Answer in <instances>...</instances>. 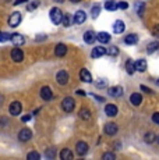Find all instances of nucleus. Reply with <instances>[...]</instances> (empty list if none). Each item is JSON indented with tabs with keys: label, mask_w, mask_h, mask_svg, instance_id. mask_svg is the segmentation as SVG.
Returning <instances> with one entry per match:
<instances>
[{
	"label": "nucleus",
	"mask_w": 159,
	"mask_h": 160,
	"mask_svg": "<svg viewBox=\"0 0 159 160\" xmlns=\"http://www.w3.org/2000/svg\"><path fill=\"white\" fill-rule=\"evenodd\" d=\"M32 138V131L29 130V128H23L20 132H18V139L21 141V142H27V141H29Z\"/></svg>",
	"instance_id": "4"
},
{
	"label": "nucleus",
	"mask_w": 159,
	"mask_h": 160,
	"mask_svg": "<svg viewBox=\"0 0 159 160\" xmlns=\"http://www.w3.org/2000/svg\"><path fill=\"white\" fill-rule=\"evenodd\" d=\"M108 93L110 95L112 98H120L121 95H123V88L121 87H112V88H109Z\"/></svg>",
	"instance_id": "14"
},
{
	"label": "nucleus",
	"mask_w": 159,
	"mask_h": 160,
	"mask_svg": "<svg viewBox=\"0 0 159 160\" xmlns=\"http://www.w3.org/2000/svg\"><path fill=\"white\" fill-rule=\"evenodd\" d=\"M144 138H145L144 141H145L146 143H152L154 141H156V138H155V134H154V132H146Z\"/></svg>",
	"instance_id": "28"
},
{
	"label": "nucleus",
	"mask_w": 159,
	"mask_h": 160,
	"mask_svg": "<svg viewBox=\"0 0 159 160\" xmlns=\"http://www.w3.org/2000/svg\"><path fill=\"white\" fill-rule=\"evenodd\" d=\"M56 81L59 82L60 85H66L67 82H69V74H67V71L62 70V71L57 72V75H56Z\"/></svg>",
	"instance_id": "8"
},
{
	"label": "nucleus",
	"mask_w": 159,
	"mask_h": 160,
	"mask_svg": "<svg viewBox=\"0 0 159 160\" xmlns=\"http://www.w3.org/2000/svg\"><path fill=\"white\" fill-rule=\"evenodd\" d=\"M106 53H108L109 56H117V54H119V49L116 48V46H110L109 49H106Z\"/></svg>",
	"instance_id": "30"
},
{
	"label": "nucleus",
	"mask_w": 159,
	"mask_h": 160,
	"mask_svg": "<svg viewBox=\"0 0 159 160\" xmlns=\"http://www.w3.org/2000/svg\"><path fill=\"white\" fill-rule=\"evenodd\" d=\"M117 125L115 124V122H108V124L105 125V128H103V131H105V134L108 135H115L116 132H117Z\"/></svg>",
	"instance_id": "12"
},
{
	"label": "nucleus",
	"mask_w": 159,
	"mask_h": 160,
	"mask_svg": "<svg viewBox=\"0 0 159 160\" xmlns=\"http://www.w3.org/2000/svg\"><path fill=\"white\" fill-rule=\"evenodd\" d=\"M80 78H81L82 82H87V84L92 82V75H91V72L88 71L87 68H82L81 71H80Z\"/></svg>",
	"instance_id": "9"
},
{
	"label": "nucleus",
	"mask_w": 159,
	"mask_h": 160,
	"mask_svg": "<svg viewBox=\"0 0 159 160\" xmlns=\"http://www.w3.org/2000/svg\"><path fill=\"white\" fill-rule=\"evenodd\" d=\"M141 91L144 92H146V93H152V91L149 88H146V87H144V85H141Z\"/></svg>",
	"instance_id": "43"
},
{
	"label": "nucleus",
	"mask_w": 159,
	"mask_h": 160,
	"mask_svg": "<svg viewBox=\"0 0 159 160\" xmlns=\"http://www.w3.org/2000/svg\"><path fill=\"white\" fill-rule=\"evenodd\" d=\"M31 118H32V116H31V114H27V116H24V117H23V118H21V120H23L24 122H28V121H29V120H31Z\"/></svg>",
	"instance_id": "42"
},
{
	"label": "nucleus",
	"mask_w": 159,
	"mask_h": 160,
	"mask_svg": "<svg viewBox=\"0 0 159 160\" xmlns=\"http://www.w3.org/2000/svg\"><path fill=\"white\" fill-rule=\"evenodd\" d=\"M77 93H78V95H81V96H84V95H85V92H84V91H81V89H78V91H77Z\"/></svg>",
	"instance_id": "45"
},
{
	"label": "nucleus",
	"mask_w": 159,
	"mask_h": 160,
	"mask_svg": "<svg viewBox=\"0 0 159 160\" xmlns=\"http://www.w3.org/2000/svg\"><path fill=\"white\" fill-rule=\"evenodd\" d=\"M117 107H116V104H112V103H109V104H106L105 106V113H106V116H109V117H116L117 116Z\"/></svg>",
	"instance_id": "10"
},
{
	"label": "nucleus",
	"mask_w": 159,
	"mask_h": 160,
	"mask_svg": "<svg viewBox=\"0 0 159 160\" xmlns=\"http://www.w3.org/2000/svg\"><path fill=\"white\" fill-rule=\"evenodd\" d=\"M159 49V42L155 41V42H151V43H148V46H146V52H148L149 54L154 53V52H156Z\"/></svg>",
	"instance_id": "26"
},
{
	"label": "nucleus",
	"mask_w": 159,
	"mask_h": 160,
	"mask_svg": "<svg viewBox=\"0 0 159 160\" xmlns=\"http://www.w3.org/2000/svg\"><path fill=\"white\" fill-rule=\"evenodd\" d=\"M66 53H67V46L64 43L56 45V48H54V54H56L57 57H63Z\"/></svg>",
	"instance_id": "13"
},
{
	"label": "nucleus",
	"mask_w": 159,
	"mask_h": 160,
	"mask_svg": "<svg viewBox=\"0 0 159 160\" xmlns=\"http://www.w3.org/2000/svg\"><path fill=\"white\" fill-rule=\"evenodd\" d=\"M85 20H87V14H85L82 10H78L74 15V22L75 24H84Z\"/></svg>",
	"instance_id": "17"
},
{
	"label": "nucleus",
	"mask_w": 159,
	"mask_h": 160,
	"mask_svg": "<svg viewBox=\"0 0 159 160\" xmlns=\"http://www.w3.org/2000/svg\"><path fill=\"white\" fill-rule=\"evenodd\" d=\"M105 53H106V49H105V48H102V46H96V48H94V50H92V53H91V56H92L94 58H98V57L103 56Z\"/></svg>",
	"instance_id": "19"
},
{
	"label": "nucleus",
	"mask_w": 159,
	"mask_h": 160,
	"mask_svg": "<svg viewBox=\"0 0 159 160\" xmlns=\"http://www.w3.org/2000/svg\"><path fill=\"white\" fill-rule=\"evenodd\" d=\"M130 102H131V104H134V106H138V104L142 102L141 93H133L130 96Z\"/></svg>",
	"instance_id": "22"
},
{
	"label": "nucleus",
	"mask_w": 159,
	"mask_h": 160,
	"mask_svg": "<svg viewBox=\"0 0 159 160\" xmlns=\"http://www.w3.org/2000/svg\"><path fill=\"white\" fill-rule=\"evenodd\" d=\"M21 20H23V17H21V13L16 11V13H13V14L10 15V18H8V24H10V27L16 28V27L20 25Z\"/></svg>",
	"instance_id": "3"
},
{
	"label": "nucleus",
	"mask_w": 159,
	"mask_h": 160,
	"mask_svg": "<svg viewBox=\"0 0 159 160\" xmlns=\"http://www.w3.org/2000/svg\"><path fill=\"white\" fill-rule=\"evenodd\" d=\"M156 142L159 143V135H158V137H156Z\"/></svg>",
	"instance_id": "49"
},
{
	"label": "nucleus",
	"mask_w": 159,
	"mask_h": 160,
	"mask_svg": "<svg viewBox=\"0 0 159 160\" xmlns=\"http://www.w3.org/2000/svg\"><path fill=\"white\" fill-rule=\"evenodd\" d=\"M49 15H50V20H52V22H53L54 25H59V24L62 22L63 13H62V10H60V8L53 7L50 10V13H49Z\"/></svg>",
	"instance_id": "1"
},
{
	"label": "nucleus",
	"mask_w": 159,
	"mask_h": 160,
	"mask_svg": "<svg viewBox=\"0 0 159 160\" xmlns=\"http://www.w3.org/2000/svg\"><path fill=\"white\" fill-rule=\"evenodd\" d=\"M10 39V35L8 33H4V32H0V42H4V41H8Z\"/></svg>",
	"instance_id": "38"
},
{
	"label": "nucleus",
	"mask_w": 159,
	"mask_h": 160,
	"mask_svg": "<svg viewBox=\"0 0 159 160\" xmlns=\"http://www.w3.org/2000/svg\"><path fill=\"white\" fill-rule=\"evenodd\" d=\"M137 42H138V35H136V33H130L124 39V43L126 45H136Z\"/></svg>",
	"instance_id": "21"
},
{
	"label": "nucleus",
	"mask_w": 159,
	"mask_h": 160,
	"mask_svg": "<svg viewBox=\"0 0 159 160\" xmlns=\"http://www.w3.org/2000/svg\"><path fill=\"white\" fill-rule=\"evenodd\" d=\"M60 159L63 160H71L73 159V152L70 149H63L60 152Z\"/></svg>",
	"instance_id": "25"
},
{
	"label": "nucleus",
	"mask_w": 159,
	"mask_h": 160,
	"mask_svg": "<svg viewBox=\"0 0 159 160\" xmlns=\"http://www.w3.org/2000/svg\"><path fill=\"white\" fill-rule=\"evenodd\" d=\"M27 0H16L14 2V6H18V4H21V3H25Z\"/></svg>",
	"instance_id": "44"
},
{
	"label": "nucleus",
	"mask_w": 159,
	"mask_h": 160,
	"mask_svg": "<svg viewBox=\"0 0 159 160\" xmlns=\"http://www.w3.org/2000/svg\"><path fill=\"white\" fill-rule=\"evenodd\" d=\"M62 24H63L64 27H70V15H69V14L63 15V18H62Z\"/></svg>",
	"instance_id": "36"
},
{
	"label": "nucleus",
	"mask_w": 159,
	"mask_h": 160,
	"mask_svg": "<svg viewBox=\"0 0 159 160\" xmlns=\"http://www.w3.org/2000/svg\"><path fill=\"white\" fill-rule=\"evenodd\" d=\"M95 39H96V35H95V32H94V31H87V32L84 33L85 43L91 45V43H94V41H95Z\"/></svg>",
	"instance_id": "18"
},
{
	"label": "nucleus",
	"mask_w": 159,
	"mask_h": 160,
	"mask_svg": "<svg viewBox=\"0 0 159 160\" xmlns=\"http://www.w3.org/2000/svg\"><path fill=\"white\" fill-rule=\"evenodd\" d=\"M10 41L13 42L16 46H21V45H24L25 39H24V36L20 35V33H13V35L10 36Z\"/></svg>",
	"instance_id": "11"
},
{
	"label": "nucleus",
	"mask_w": 159,
	"mask_h": 160,
	"mask_svg": "<svg viewBox=\"0 0 159 160\" xmlns=\"http://www.w3.org/2000/svg\"><path fill=\"white\" fill-rule=\"evenodd\" d=\"M102 159H103V160H115L116 156L113 155V153H103V155H102Z\"/></svg>",
	"instance_id": "37"
},
{
	"label": "nucleus",
	"mask_w": 159,
	"mask_h": 160,
	"mask_svg": "<svg viewBox=\"0 0 159 160\" xmlns=\"http://www.w3.org/2000/svg\"><path fill=\"white\" fill-rule=\"evenodd\" d=\"M41 98L44 100H50L53 98V93H52V89L49 87H44L41 89Z\"/></svg>",
	"instance_id": "16"
},
{
	"label": "nucleus",
	"mask_w": 159,
	"mask_h": 160,
	"mask_svg": "<svg viewBox=\"0 0 159 160\" xmlns=\"http://www.w3.org/2000/svg\"><path fill=\"white\" fill-rule=\"evenodd\" d=\"M152 35H154L155 38H159V24H156V25L152 28Z\"/></svg>",
	"instance_id": "39"
},
{
	"label": "nucleus",
	"mask_w": 159,
	"mask_h": 160,
	"mask_svg": "<svg viewBox=\"0 0 159 160\" xmlns=\"http://www.w3.org/2000/svg\"><path fill=\"white\" fill-rule=\"evenodd\" d=\"M152 121H154L155 124H159V113H154V116H152Z\"/></svg>",
	"instance_id": "41"
},
{
	"label": "nucleus",
	"mask_w": 159,
	"mask_h": 160,
	"mask_svg": "<svg viewBox=\"0 0 159 160\" xmlns=\"http://www.w3.org/2000/svg\"><path fill=\"white\" fill-rule=\"evenodd\" d=\"M156 84H158V85H159V79H158V82H156Z\"/></svg>",
	"instance_id": "50"
},
{
	"label": "nucleus",
	"mask_w": 159,
	"mask_h": 160,
	"mask_svg": "<svg viewBox=\"0 0 159 160\" xmlns=\"http://www.w3.org/2000/svg\"><path fill=\"white\" fill-rule=\"evenodd\" d=\"M38 6H39V2H38V0H33V2H31L28 6H27V10H28V11H32V10H35Z\"/></svg>",
	"instance_id": "34"
},
{
	"label": "nucleus",
	"mask_w": 159,
	"mask_h": 160,
	"mask_svg": "<svg viewBox=\"0 0 159 160\" xmlns=\"http://www.w3.org/2000/svg\"><path fill=\"white\" fill-rule=\"evenodd\" d=\"M99 13H100V7H99V6H94V7H92V10H91V14H92V17L94 18H96L98 17V15H99Z\"/></svg>",
	"instance_id": "35"
},
{
	"label": "nucleus",
	"mask_w": 159,
	"mask_h": 160,
	"mask_svg": "<svg viewBox=\"0 0 159 160\" xmlns=\"http://www.w3.org/2000/svg\"><path fill=\"white\" fill-rule=\"evenodd\" d=\"M117 7H119V8H123V10H126V8L128 7V3H126V2H120V3H117Z\"/></svg>",
	"instance_id": "40"
},
{
	"label": "nucleus",
	"mask_w": 159,
	"mask_h": 160,
	"mask_svg": "<svg viewBox=\"0 0 159 160\" xmlns=\"http://www.w3.org/2000/svg\"><path fill=\"white\" fill-rule=\"evenodd\" d=\"M21 110H23V106H21L20 102H13L8 107V112H10L11 116H18L21 113Z\"/></svg>",
	"instance_id": "6"
},
{
	"label": "nucleus",
	"mask_w": 159,
	"mask_h": 160,
	"mask_svg": "<svg viewBox=\"0 0 159 160\" xmlns=\"http://www.w3.org/2000/svg\"><path fill=\"white\" fill-rule=\"evenodd\" d=\"M134 68H136V71H138V72H144L146 70V61L144 60V58L137 60L136 63H134Z\"/></svg>",
	"instance_id": "15"
},
{
	"label": "nucleus",
	"mask_w": 159,
	"mask_h": 160,
	"mask_svg": "<svg viewBox=\"0 0 159 160\" xmlns=\"http://www.w3.org/2000/svg\"><path fill=\"white\" fill-rule=\"evenodd\" d=\"M126 70H127V72L130 74V75H133V74L136 72V68H134V63H133V61H127V63H126Z\"/></svg>",
	"instance_id": "29"
},
{
	"label": "nucleus",
	"mask_w": 159,
	"mask_h": 160,
	"mask_svg": "<svg viewBox=\"0 0 159 160\" xmlns=\"http://www.w3.org/2000/svg\"><path fill=\"white\" fill-rule=\"evenodd\" d=\"M96 88H99V89H103V88H106V85H108V82H106V79H103V78H99L96 81Z\"/></svg>",
	"instance_id": "33"
},
{
	"label": "nucleus",
	"mask_w": 159,
	"mask_h": 160,
	"mask_svg": "<svg viewBox=\"0 0 159 160\" xmlns=\"http://www.w3.org/2000/svg\"><path fill=\"white\" fill-rule=\"evenodd\" d=\"M27 159L28 160H39L41 159V155H39L38 152H29L28 155H27Z\"/></svg>",
	"instance_id": "31"
},
{
	"label": "nucleus",
	"mask_w": 159,
	"mask_h": 160,
	"mask_svg": "<svg viewBox=\"0 0 159 160\" xmlns=\"http://www.w3.org/2000/svg\"><path fill=\"white\" fill-rule=\"evenodd\" d=\"M75 149H77V153H78L80 156L87 155V152H88V143L84 142V141H80V142H77V145H75Z\"/></svg>",
	"instance_id": "7"
},
{
	"label": "nucleus",
	"mask_w": 159,
	"mask_h": 160,
	"mask_svg": "<svg viewBox=\"0 0 159 160\" xmlns=\"http://www.w3.org/2000/svg\"><path fill=\"white\" fill-rule=\"evenodd\" d=\"M105 8L106 10H109V11H115V10H117V3L116 2H113V0H109V2H106L105 3Z\"/></svg>",
	"instance_id": "27"
},
{
	"label": "nucleus",
	"mask_w": 159,
	"mask_h": 160,
	"mask_svg": "<svg viewBox=\"0 0 159 160\" xmlns=\"http://www.w3.org/2000/svg\"><path fill=\"white\" fill-rule=\"evenodd\" d=\"M11 58H13L16 63H21V61L24 60V53L21 49L18 48H14L13 50H11Z\"/></svg>",
	"instance_id": "5"
},
{
	"label": "nucleus",
	"mask_w": 159,
	"mask_h": 160,
	"mask_svg": "<svg viewBox=\"0 0 159 160\" xmlns=\"http://www.w3.org/2000/svg\"><path fill=\"white\" fill-rule=\"evenodd\" d=\"M56 3H63V0H54Z\"/></svg>",
	"instance_id": "48"
},
{
	"label": "nucleus",
	"mask_w": 159,
	"mask_h": 160,
	"mask_svg": "<svg viewBox=\"0 0 159 160\" xmlns=\"http://www.w3.org/2000/svg\"><path fill=\"white\" fill-rule=\"evenodd\" d=\"M80 118L84 120V121H88V120H91V112L88 109H81L78 113Z\"/></svg>",
	"instance_id": "24"
},
{
	"label": "nucleus",
	"mask_w": 159,
	"mask_h": 160,
	"mask_svg": "<svg viewBox=\"0 0 159 160\" xmlns=\"http://www.w3.org/2000/svg\"><path fill=\"white\" fill-rule=\"evenodd\" d=\"M62 107H63V110L66 113H71L73 110H74V107H75L74 99H73V98H70V96L64 98L63 102H62Z\"/></svg>",
	"instance_id": "2"
},
{
	"label": "nucleus",
	"mask_w": 159,
	"mask_h": 160,
	"mask_svg": "<svg viewBox=\"0 0 159 160\" xmlns=\"http://www.w3.org/2000/svg\"><path fill=\"white\" fill-rule=\"evenodd\" d=\"M70 2H73V3H78V2H81V0H70Z\"/></svg>",
	"instance_id": "47"
},
{
	"label": "nucleus",
	"mask_w": 159,
	"mask_h": 160,
	"mask_svg": "<svg viewBox=\"0 0 159 160\" xmlns=\"http://www.w3.org/2000/svg\"><path fill=\"white\" fill-rule=\"evenodd\" d=\"M45 156H46L48 159H54L56 158V150H54L53 148H49L46 150V153H45Z\"/></svg>",
	"instance_id": "32"
},
{
	"label": "nucleus",
	"mask_w": 159,
	"mask_h": 160,
	"mask_svg": "<svg viewBox=\"0 0 159 160\" xmlns=\"http://www.w3.org/2000/svg\"><path fill=\"white\" fill-rule=\"evenodd\" d=\"M3 100H4V98H3L2 95H0V106H2V104H3Z\"/></svg>",
	"instance_id": "46"
},
{
	"label": "nucleus",
	"mask_w": 159,
	"mask_h": 160,
	"mask_svg": "<svg viewBox=\"0 0 159 160\" xmlns=\"http://www.w3.org/2000/svg\"><path fill=\"white\" fill-rule=\"evenodd\" d=\"M96 39L100 43H109V42H110V35H109L108 32H99L96 35Z\"/></svg>",
	"instance_id": "20"
},
{
	"label": "nucleus",
	"mask_w": 159,
	"mask_h": 160,
	"mask_svg": "<svg viewBox=\"0 0 159 160\" xmlns=\"http://www.w3.org/2000/svg\"><path fill=\"white\" fill-rule=\"evenodd\" d=\"M113 31H115V33H121L124 31V22L120 20H117L115 24H113Z\"/></svg>",
	"instance_id": "23"
}]
</instances>
